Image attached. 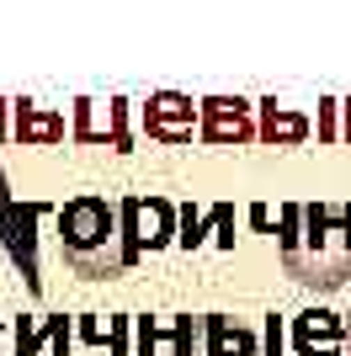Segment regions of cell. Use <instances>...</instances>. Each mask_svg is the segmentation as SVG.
<instances>
[{
    "label": "cell",
    "mask_w": 351,
    "mask_h": 356,
    "mask_svg": "<svg viewBox=\"0 0 351 356\" xmlns=\"http://www.w3.org/2000/svg\"><path fill=\"white\" fill-rule=\"evenodd\" d=\"M75 138H80V144H107V149H117V154H128L133 149L128 102H123V96H112V102L80 96V102H75Z\"/></svg>",
    "instance_id": "cell-7"
},
{
    "label": "cell",
    "mask_w": 351,
    "mask_h": 356,
    "mask_svg": "<svg viewBox=\"0 0 351 356\" xmlns=\"http://www.w3.org/2000/svg\"><path fill=\"white\" fill-rule=\"evenodd\" d=\"M11 138V102H0V144Z\"/></svg>",
    "instance_id": "cell-13"
},
{
    "label": "cell",
    "mask_w": 351,
    "mask_h": 356,
    "mask_svg": "<svg viewBox=\"0 0 351 356\" xmlns=\"http://www.w3.org/2000/svg\"><path fill=\"white\" fill-rule=\"evenodd\" d=\"M117 213H123V229H128L133 250H160V245H171V202H160V197H123L117 202Z\"/></svg>",
    "instance_id": "cell-8"
},
{
    "label": "cell",
    "mask_w": 351,
    "mask_h": 356,
    "mask_svg": "<svg viewBox=\"0 0 351 356\" xmlns=\"http://www.w3.org/2000/svg\"><path fill=\"white\" fill-rule=\"evenodd\" d=\"M48 341H58L64 346V319H48V325H16V356H38V346H48Z\"/></svg>",
    "instance_id": "cell-12"
},
{
    "label": "cell",
    "mask_w": 351,
    "mask_h": 356,
    "mask_svg": "<svg viewBox=\"0 0 351 356\" xmlns=\"http://www.w3.org/2000/svg\"><path fill=\"white\" fill-rule=\"evenodd\" d=\"M11 138L27 149H54L64 144V118L38 102H11Z\"/></svg>",
    "instance_id": "cell-9"
},
{
    "label": "cell",
    "mask_w": 351,
    "mask_h": 356,
    "mask_svg": "<svg viewBox=\"0 0 351 356\" xmlns=\"http://www.w3.org/2000/svg\"><path fill=\"white\" fill-rule=\"evenodd\" d=\"M309 134H314V122H309L304 112H292V106H277V102H261V144H272V149H292V144H304Z\"/></svg>",
    "instance_id": "cell-10"
},
{
    "label": "cell",
    "mask_w": 351,
    "mask_h": 356,
    "mask_svg": "<svg viewBox=\"0 0 351 356\" xmlns=\"http://www.w3.org/2000/svg\"><path fill=\"white\" fill-rule=\"evenodd\" d=\"M58 250H64V266L86 282H112L139 261L123 213L107 197H70L58 208Z\"/></svg>",
    "instance_id": "cell-2"
},
{
    "label": "cell",
    "mask_w": 351,
    "mask_h": 356,
    "mask_svg": "<svg viewBox=\"0 0 351 356\" xmlns=\"http://www.w3.org/2000/svg\"><path fill=\"white\" fill-rule=\"evenodd\" d=\"M298 351L304 356H346V341H330V314L298 319Z\"/></svg>",
    "instance_id": "cell-11"
},
{
    "label": "cell",
    "mask_w": 351,
    "mask_h": 356,
    "mask_svg": "<svg viewBox=\"0 0 351 356\" xmlns=\"http://www.w3.org/2000/svg\"><path fill=\"white\" fill-rule=\"evenodd\" d=\"M171 356H266L261 335L229 314H187L171 325Z\"/></svg>",
    "instance_id": "cell-3"
},
{
    "label": "cell",
    "mask_w": 351,
    "mask_h": 356,
    "mask_svg": "<svg viewBox=\"0 0 351 356\" xmlns=\"http://www.w3.org/2000/svg\"><path fill=\"white\" fill-rule=\"evenodd\" d=\"M277 255L298 287L351 282V202H288L277 218Z\"/></svg>",
    "instance_id": "cell-1"
},
{
    "label": "cell",
    "mask_w": 351,
    "mask_h": 356,
    "mask_svg": "<svg viewBox=\"0 0 351 356\" xmlns=\"http://www.w3.org/2000/svg\"><path fill=\"white\" fill-rule=\"evenodd\" d=\"M38 218H43V202H16L11 186H6V170H0V245L11 250L22 282L32 298H43V271H38Z\"/></svg>",
    "instance_id": "cell-4"
},
{
    "label": "cell",
    "mask_w": 351,
    "mask_h": 356,
    "mask_svg": "<svg viewBox=\"0 0 351 356\" xmlns=\"http://www.w3.org/2000/svg\"><path fill=\"white\" fill-rule=\"evenodd\" d=\"M197 118H203V106L192 102V96H181V90H155L144 102V112H139V122H144V134L155 138V144H192V134H197Z\"/></svg>",
    "instance_id": "cell-6"
},
{
    "label": "cell",
    "mask_w": 351,
    "mask_h": 356,
    "mask_svg": "<svg viewBox=\"0 0 351 356\" xmlns=\"http://www.w3.org/2000/svg\"><path fill=\"white\" fill-rule=\"evenodd\" d=\"M346 356H351V314H346Z\"/></svg>",
    "instance_id": "cell-14"
},
{
    "label": "cell",
    "mask_w": 351,
    "mask_h": 356,
    "mask_svg": "<svg viewBox=\"0 0 351 356\" xmlns=\"http://www.w3.org/2000/svg\"><path fill=\"white\" fill-rule=\"evenodd\" d=\"M203 118H197V138L219 149H245L261 138V122L250 118V102L240 96H203Z\"/></svg>",
    "instance_id": "cell-5"
}]
</instances>
